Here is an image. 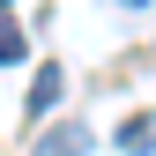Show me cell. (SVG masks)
Segmentation results:
<instances>
[{
	"instance_id": "4",
	"label": "cell",
	"mask_w": 156,
	"mask_h": 156,
	"mask_svg": "<svg viewBox=\"0 0 156 156\" xmlns=\"http://www.w3.org/2000/svg\"><path fill=\"white\" fill-rule=\"evenodd\" d=\"M23 52H30V37H23V30H15V23H8V15H0V67H15V60H23Z\"/></svg>"
},
{
	"instance_id": "1",
	"label": "cell",
	"mask_w": 156,
	"mask_h": 156,
	"mask_svg": "<svg viewBox=\"0 0 156 156\" xmlns=\"http://www.w3.org/2000/svg\"><path fill=\"white\" fill-rule=\"evenodd\" d=\"M119 149L126 156H156V112H134V119L119 126Z\"/></svg>"
},
{
	"instance_id": "2",
	"label": "cell",
	"mask_w": 156,
	"mask_h": 156,
	"mask_svg": "<svg viewBox=\"0 0 156 156\" xmlns=\"http://www.w3.org/2000/svg\"><path fill=\"white\" fill-rule=\"evenodd\" d=\"M60 82H67L60 67H37V82H30V119H37V112H52V104H60Z\"/></svg>"
},
{
	"instance_id": "3",
	"label": "cell",
	"mask_w": 156,
	"mask_h": 156,
	"mask_svg": "<svg viewBox=\"0 0 156 156\" xmlns=\"http://www.w3.org/2000/svg\"><path fill=\"white\" fill-rule=\"evenodd\" d=\"M37 156H89V126H60V134H45V149Z\"/></svg>"
},
{
	"instance_id": "5",
	"label": "cell",
	"mask_w": 156,
	"mask_h": 156,
	"mask_svg": "<svg viewBox=\"0 0 156 156\" xmlns=\"http://www.w3.org/2000/svg\"><path fill=\"white\" fill-rule=\"evenodd\" d=\"M126 8H141V0H126Z\"/></svg>"
}]
</instances>
